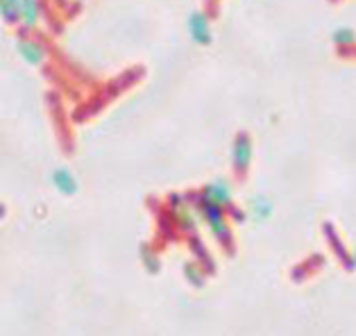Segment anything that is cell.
<instances>
[{
	"label": "cell",
	"instance_id": "6da1fadb",
	"mask_svg": "<svg viewBox=\"0 0 356 336\" xmlns=\"http://www.w3.org/2000/svg\"><path fill=\"white\" fill-rule=\"evenodd\" d=\"M195 209L202 214V218L207 221V225H209L211 234L225 243V241H229V227H227V218H225V209L220 205H216L213 200H209L204 193L195 195Z\"/></svg>",
	"mask_w": 356,
	"mask_h": 336
},
{
	"label": "cell",
	"instance_id": "7a4b0ae2",
	"mask_svg": "<svg viewBox=\"0 0 356 336\" xmlns=\"http://www.w3.org/2000/svg\"><path fill=\"white\" fill-rule=\"evenodd\" d=\"M252 163V139L248 132H238L232 143V168L236 177H245Z\"/></svg>",
	"mask_w": 356,
	"mask_h": 336
},
{
	"label": "cell",
	"instance_id": "3957f363",
	"mask_svg": "<svg viewBox=\"0 0 356 336\" xmlns=\"http://www.w3.org/2000/svg\"><path fill=\"white\" fill-rule=\"evenodd\" d=\"M188 34L197 46L211 44V30H209V14L193 12L188 16Z\"/></svg>",
	"mask_w": 356,
	"mask_h": 336
},
{
	"label": "cell",
	"instance_id": "277c9868",
	"mask_svg": "<svg viewBox=\"0 0 356 336\" xmlns=\"http://www.w3.org/2000/svg\"><path fill=\"white\" fill-rule=\"evenodd\" d=\"M248 214H250L252 221L266 223V221L273 218L275 205H273L270 198H266V195H252L250 200H248Z\"/></svg>",
	"mask_w": 356,
	"mask_h": 336
},
{
	"label": "cell",
	"instance_id": "5b68a950",
	"mask_svg": "<svg viewBox=\"0 0 356 336\" xmlns=\"http://www.w3.org/2000/svg\"><path fill=\"white\" fill-rule=\"evenodd\" d=\"M202 193L213 200L216 205H220L222 209H229L232 207V189L225 179H216V182H209L202 186Z\"/></svg>",
	"mask_w": 356,
	"mask_h": 336
},
{
	"label": "cell",
	"instance_id": "8992f818",
	"mask_svg": "<svg viewBox=\"0 0 356 336\" xmlns=\"http://www.w3.org/2000/svg\"><path fill=\"white\" fill-rule=\"evenodd\" d=\"M16 50H19V55L32 66H39V64H43V59H46V50H43V46L32 39H19L16 41Z\"/></svg>",
	"mask_w": 356,
	"mask_h": 336
},
{
	"label": "cell",
	"instance_id": "52a82bcc",
	"mask_svg": "<svg viewBox=\"0 0 356 336\" xmlns=\"http://www.w3.org/2000/svg\"><path fill=\"white\" fill-rule=\"evenodd\" d=\"M325 237L329 239V246H332V250L336 253L338 259L343 262L345 269H347V271L356 269L354 262H352V253H350V250H347V248L343 246V241H341V237L336 234V230L332 227V223H327V225H325Z\"/></svg>",
	"mask_w": 356,
	"mask_h": 336
},
{
	"label": "cell",
	"instance_id": "ba28073f",
	"mask_svg": "<svg viewBox=\"0 0 356 336\" xmlns=\"http://www.w3.org/2000/svg\"><path fill=\"white\" fill-rule=\"evenodd\" d=\"M50 182H53V186L64 195L77 193V179L73 177V173L68 168H55L53 173H50Z\"/></svg>",
	"mask_w": 356,
	"mask_h": 336
},
{
	"label": "cell",
	"instance_id": "9c48e42d",
	"mask_svg": "<svg viewBox=\"0 0 356 336\" xmlns=\"http://www.w3.org/2000/svg\"><path fill=\"white\" fill-rule=\"evenodd\" d=\"M43 12V7L39 5V0H21V23L25 30L37 28L39 14Z\"/></svg>",
	"mask_w": 356,
	"mask_h": 336
},
{
	"label": "cell",
	"instance_id": "30bf717a",
	"mask_svg": "<svg viewBox=\"0 0 356 336\" xmlns=\"http://www.w3.org/2000/svg\"><path fill=\"white\" fill-rule=\"evenodd\" d=\"M0 14L7 25H16L21 21V0H0Z\"/></svg>",
	"mask_w": 356,
	"mask_h": 336
},
{
	"label": "cell",
	"instance_id": "8fae6325",
	"mask_svg": "<svg viewBox=\"0 0 356 336\" xmlns=\"http://www.w3.org/2000/svg\"><path fill=\"white\" fill-rule=\"evenodd\" d=\"M332 41L336 44V48H350L356 44V32L352 28H345L343 25V28H336L332 32Z\"/></svg>",
	"mask_w": 356,
	"mask_h": 336
},
{
	"label": "cell",
	"instance_id": "7c38bea8",
	"mask_svg": "<svg viewBox=\"0 0 356 336\" xmlns=\"http://www.w3.org/2000/svg\"><path fill=\"white\" fill-rule=\"evenodd\" d=\"M175 218H177L179 230H184V232H193V230H195V216L188 211V207H184V209H179V211L175 214Z\"/></svg>",
	"mask_w": 356,
	"mask_h": 336
},
{
	"label": "cell",
	"instance_id": "4fadbf2b",
	"mask_svg": "<svg viewBox=\"0 0 356 336\" xmlns=\"http://www.w3.org/2000/svg\"><path fill=\"white\" fill-rule=\"evenodd\" d=\"M184 273H186V280L193 284V287H197V289L204 287V275H202V271H200L195 264H186Z\"/></svg>",
	"mask_w": 356,
	"mask_h": 336
},
{
	"label": "cell",
	"instance_id": "5bb4252c",
	"mask_svg": "<svg viewBox=\"0 0 356 336\" xmlns=\"http://www.w3.org/2000/svg\"><path fill=\"white\" fill-rule=\"evenodd\" d=\"M338 55H341V57H354L356 59V44L350 46V48H338Z\"/></svg>",
	"mask_w": 356,
	"mask_h": 336
},
{
	"label": "cell",
	"instance_id": "9a60e30c",
	"mask_svg": "<svg viewBox=\"0 0 356 336\" xmlns=\"http://www.w3.org/2000/svg\"><path fill=\"white\" fill-rule=\"evenodd\" d=\"M352 262H354V266H356V246H354V250H352Z\"/></svg>",
	"mask_w": 356,
	"mask_h": 336
},
{
	"label": "cell",
	"instance_id": "2e32d148",
	"mask_svg": "<svg viewBox=\"0 0 356 336\" xmlns=\"http://www.w3.org/2000/svg\"><path fill=\"white\" fill-rule=\"evenodd\" d=\"M329 3H338V0H329Z\"/></svg>",
	"mask_w": 356,
	"mask_h": 336
}]
</instances>
